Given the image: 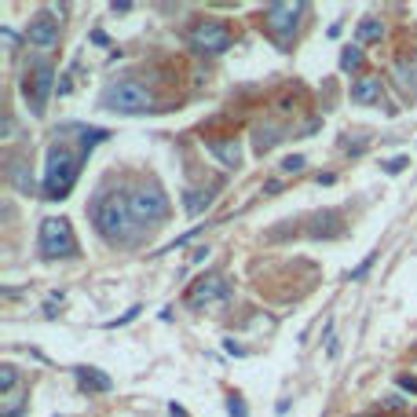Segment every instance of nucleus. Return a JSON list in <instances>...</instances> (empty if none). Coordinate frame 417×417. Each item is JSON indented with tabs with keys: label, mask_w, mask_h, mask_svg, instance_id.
I'll return each instance as SVG.
<instances>
[{
	"label": "nucleus",
	"mask_w": 417,
	"mask_h": 417,
	"mask_svg": "<svg viewBox=\"0 0 417 417\" xmlns=\"http://www.w3.org/2000/svg\"><path fill=\"white\" fill-rule=\"evenodd\" d=\"M304 165H307V162H304L301 154H290V157H286L282 165H278V168H282L286 176H296V173H304Z\"/></svg>",
	"instance_id": "5701e85b"
},
{
	"label": "nucleus",
	"mask_w": 417,
	"mask_h": 417,
	"mask_svg": "<svg viewBox=\"0 0 417 417\" xmlns=\"http://www.w3.org/2000/svg\"><path fill=\"white\" fill-rule=\"evenodd\" d=\"M51 92H55V66H51L48 59H37L34 66L26 70V77H23V95L29 99V110H34V117L45 114Z\"/></svg>",
	"instance_id": "0eeeda50"
},
{
	"label": "nucleus",
	"mask_w": 417,
	"mask_h": 417,
	"mask_svg": "<svg viewBox=\"0 0 417 417\" xmlns=\"http://www.w3.org/2000/svg\"><path fill=\"white\" fill-rule=\"evenodd\" d=\"M395 81H399L403 92L417 95V66H406V62H399V66H395Z\"/></svg>",
	"instance_id": "6ab92c4d"
},
{
	"label": "nucleus",
	"mask_w": 417,
	"mask_h": 417,
	"mask_svg": "<svg viewBox=\"0 0 417 417\" xmlns=\"http://www.w3.org/2000/svg\"><path fill=\"white\" fill-rule=\"evenodd\" d=\"M26 410V395L23 392H8L4 399H0V417H18Z\"/></svg>",
	"instance_id": "a211bd4d"
},
{
	"label": "nucleus",
	"mask_w": 417,
	"mask_h": 417,
	"mask_svg": "<svg viewBox=\"0 0 417 417\" xmlns=\"http://www.w3.org/2000/svg\"><path fill=\"white\" fill-rule=\"evenodd\" d=\"M351 99H355L359 106H373L384 99V84L381 77H373V73H362V77L351 84Z\"/></svg>",
	"instance_id": "ddd939ff"
},
{
	"label": "nucleus",
	"mask_w": 417,
	"mask_h": 417,
	"mask_svg": "<svg viewBox=\"0 0 417 417\" xmlns=\"http://www.w3.org/2000/svg\"><path fill=\"white\" fill-rule=\"evenodd\" d=\"M227 414L231 417H249V410H245V403L238 399V395H231V399H227Z\"/></svg>",
	"instance_id": "393cba45"
},
{
	"label": "nucleus",
	"mask_w": 417,
	"mask_h": 417,
	"mask_svg": "<svg viewBox=\"0 0 417 417\" xmlns=\"http://www.w3.org/2000/svg\"><path fill=\"white\" fill-rule=\"evenodd\" d=\"M286 139V125H278V121H260L253 128V151L256 154H267L271 147H278Z\"/></svg>",
	"instance_id": "f8f14e48"
},
{
	"label": "nucleus",
	"mask_w": 417,
	"mask_h": 417,
	"mask_svg": "<svg viewBox=\"0 0 417 417\" xmlns=\"http://www.w3.org/2000/svg\"><path fill=\"white\" fill-rule=\"evenodd\" d=\"M103 139H110L106 128H84V132H81V147H84V151H92V147L103 143Z\"/></svg>",
	"instance_id": "4be33fe9"
},
{
	"label": "nucleus",
	"mask_w": 417,
	"mask_h": 417,
	"mask_svg": "<svg viewBox=\"0 0 417 417\" xmlns=\"http://www.w3.org/2000/svg\"><path fill=\"white\" fill-rule=\"evenodd\" d=\"M4 176H8V184H12L18 194H34V176H29V162H26V157H8Z\"/></svg>",
	"instance_id": "4468645a"
},
{
	"label": "nucleus",
	"mask_w": 417,
	"mask_h": 417,
	"mask_svg": "<svg viewBox=\"0 0 417 417\" xmlns=\"http://www.w3.org/2000/svg\"><path fill=\"white\" fill-rule=\"evenodd\" d=\"M0 392H18V370L12 366V362H4V366H0Z\"/></svg>",
	"instance_id": "aec40b11"
},
{
	"label": "nucleus",
	"mask_w": 417,
	"mask_h": 417,
	"mask_svg": "<svg viewBox=\"0 0 417 417\" xmlns=\"http://www.w3.org/2000/svg\"><path fill=\"white\" fill-rule=\"evenodd\" d=\"M355 37L362 40V45H370V40H381V37H384V23H381V18H362L359 29H355Z\"/></svg>",
	"instance_id": "f3484780"
},
{
	"label": "nucleus",
	"mask_w": 417,
	"mask_h": 417,
	"mask_svg": "<svg viewBox=\"0 0 417 417\" xmlns=\"http://www.w3.org/2000/svg\"><path fill=\"white\" fill-rule=\"evenodd\" d=\"M139 312H143V307H128V312H125L121 318H110V323H106V329H117V326H128V323H132V318H136Z\"/></svg>",
	"instance_id": "b1692460"
},
{
	"label": "nucleus",
	"mask_w": 417,
	"mask_h": 417,
	"mask_svg": "<svg viewBox=\"0 0 417 417\" xmlns=\"http://www.w3.org/2000/svg\"><path fill=\"white\" fill-rule=\"evenodd\" d=\"M384 406H388V410H403V399H399V395H388V399H384Z\"/></svg>",
	"instance_id": "c756f323"
},
{
	"label": "nucleus",
	"mask_w": 417,
	"mask_h": 417,
	"mask_svg": "<svg viewBox=\"0 0 417 417\" xmlns=\"http://www.w3.org/2000/svg\"><path fill=\"white\" fill-rule=\"evenodd\" d=\"M37 249L45 260H70L77 256V238H73V227L66 216H45L37 231Z\"/></svg>",
	"instance_id": "20e7f679"
},
{
	"label": "nucleus",
	"mask_w": 417,
	"mask_h": 417,
	"mask_svg": "<svg viewBox=\"0 0 417 417\" xmlns=\"http://www.w3.org/2000/svg\"><path fill=\"white\" fill-rule=\"evenodd\" d=\"M0 37H4V45H8V48H15V45H18V34H15V29H8V26L0 29Z\"/></svg>",
	"instance_id": "cd10ccee"
},
{
	"label": "nucleus",
	"mask_w": 417,
	"mask_h": 417,
	"mask_svg": "<svg viewBox=\"0 0 417 417\" xmlns=\"http://www.w3.org/2000/svg\"><path fill=\"white\" fill-rule=\"evenodd\" d=\"M264 190H267V194H278V190H282V184H278V179H267Z\"/></svg>",
	"instance_id": "473e14b6"
},
{
	"label": "nucleus",
	"mask_w": 417,
	"mask_h": 417,
	"mask_svg": "<svg viewBox=\"0 0 417 417\" xmlns=\"http://www.w3.org/2000/svg\"><path fill=\"white\" fill-rule=\"evenodd\" d=\"M406 165H410L406 157H392V162H384V173H392V176H395V173H403Z\"/></svg>",
	"instance_id": "bb28decb"
},
{
	"label": "nucleus",
	"mask_w": 417,
	"mask_h": 417,
	"mask_svg": "<svg viewBox=\"0 0 417 417\" xmlns=\"http://www.w3.org/2000/svg\"><path fill=\"white\" fill-rule=\"evenodd\" d=\"M205 151L216 157L223 168H238L242 165V143H238V136H212V139H205Z\"/></svg>",
	"instance_id": "9b49d317"
},
{
	"label": "nucleus",
	"mask_w": 417,
	"mask_h": 417,
	"mask_svg": "<svg viewBox=\"0 0 417 417\" xmlns=\"http://www.w3.org/2000/svg\"><path fill=\"white\" fill-rule=\"evenodd\" d=\"M373 260H377V256H373V253H370V256H366V260H362V264L355 267V271H348V278H351V282H359V278H362V275H366V271H370V267H373Z\"/></svg>",
	"instance_id": "a878e982"
},
{
	"label": "nucleus",
	"mask_w": 417,
	"mask_h": 417,
	"mask_svg": "<svg viewBox=\"0 0 417 417\" xmlns=\"http://www.w3.org/2000/svg\"><path fill=\"white\" fill-rule=\"evenodd\" d=\"M187 45L198 51V55H220V51H227L234 45L227 23H220V18H198L194 26L187 29Z\"/></svg>",
	"instance_id": "39448f33"
},
{
	"label": "nucleus",
	"mask_w": 417,
	"mask_h": 417,
	"mask_svg": "<svg viewBox=\"0 0 417 417\" xmlns=\"http://www.w3.org/2000/svg\"><path fill=\"white\" fill-rule=\"evenodd\" d=\"M128 209H132L136 223H157L168 216V198L157 184H139L132 194H128Z\"/></svg>",
	"instance_id": "6e6552de"
},
{
	"label": "nucleus",
	"mask_w": 417,
	"mask_h": 417,
	"mask_svg": "<svg viewBox=\"0 0 417 417\" xmlns=\"http://www.w3.org/2000/svg\"><path fill=\"white\" fill-rule=\"evenodd\" d=\"M362 62H366V59H362V48H344V51H340V70H362Z\"/></svg>",
	"instance_id": "412c9836"
},
{
	"label": "nucleus",
	"mask_w": 417,
	"mask_h": 417,
	"mask_svg": "<svg viewBox=\"0 0 417 417\" xmlns=\"http://www.w3.org/2000/svg\"><path fill=\"white\" fill-rule=\"evenodd\" d=\"M212 205V194L209 190H184V209L190 216H198V212H205Z\"/></svg>",
	"instance_id": "dca6fc26"
},
{
	"label": "nucleus",
	"mask_w": 417,
	"mask_h": 417,
	"mask_svg": "<svg viewBox=\"0 0 417 417\" xmlns=\"http://www.w3.org/2000/svg\"><path fill=\"white\" fill-rule=\"evenodd\" d=\"M15 132H18V125H15V117L8 114V117H4V139H12Z\"/></svg>",
	"instance_id": "c85d7f7f"
},
{
	"label": "nucleus",
	"mask_w": 417,
	"mask_h": 417,
	"mask_svg": "<svg viewBox=\"0 0 417 417\" xmlns=\"http://www.w3.org/2000/svg\"><path fill=\"white\" fill-rule=\"evenodd\" d=\"M77 173H81V154L70 151L66 143H51L48 147V157H45V190L48 201H62L77 184Z\"/></svg>",
	"instance_id": "f03ea898"
},
{
	"label": "nucleus",
	"mask_w": 417,
	"mask_h": 417,
	"mask_svg": "<svg viewBox=\"0 0 417 417\" xmlns=\"http://www.w3.org/2000/svg\"><path fill=\"white\" fill-rule=\"evenodd\" d=\"M168 414H173V417H187V410H184L179 403H173V406H168Z\"/></svg>",
	"instance_id": "72a5a7b5"
},
{
	"label": "nucleus",
	"mask_w": 417,
	"mask_h": 417,
	"mask_svg": "<svg viewBox=\"0 0 417 417\" xmlns=\"http://www.w3.org/2000/svg\"><path fill=\"white\" fill-rule=\"evenodd\" d=\"M301 15H304V4H267L264 8V29L275 37L278 51H290V40L296 34Z\"/></svg>",
	"instance_id": "423d86ee"
},
{
	"label": "nucleus",
	"mask_w": 417,
	"mask_h": 417,
	"mask_svg": "<svg viewBox=\"0 0 417 417\" xmlns=\"http://www.w3.org/2000/svg\"><path fill=\"white\" fill-rule=\"evenodd\" d=\"M399 388H406V392L414 395V392H417V381H414V377H399Z\"/></svg>",
	"instance_id": "7c9ffc66"
},
{
	"label": "nucleus",
	"mask_w": 417,
	"mask_h": 417,
	"mask_svg": "<svg viewBox=\"0 0 417 417\" xmlns=\"http://www.w3.org/2000/svg\"><path fill=\"white\" fill-rule=\"evenodd\" d=\"M26 40L34 48H59V18H51L48 12H37L34 15V23H29L26 29Z\"/></svg>",
	"instance_id": "9d476101"
},
{
	"label": "nucleus",
	"mask_w": 417,
	"mask_h": 417,
	"mask_svg": "<svg viewBox=\"0 0 417 417\" xmlns=\"http://www.w3.org/2000/svg\"><path fill=\"white\" fill-rule=\"evenodd\" d=\"M99 106L110 114H121V117H136V114H151L154 110V92L147 88L143 81L136 77H121V81H110L99 95Z\"/></svg>",
	"instance_id": "7ed1b4c3"
},
{
	"label": "nucleus",
	"mask_w": 417,
	"mask_h": 417,
	"mask_svg": "<svg viewBox=\"0 0 417 417\" xmlns=\"http://www.w3.org/2000/svg\"><path fill=\"white\" fill-rule=\"evenodd\" d=\"M73 373H77V384H81L84 392H110L114 388L110 373H103V370H95V366H77Z\"/></svg>",
	"instance_id": "2eb2a0df"
},
{
	"label": "nucleus",
	"mask_w": 417,
	"mask_h": 417,
	"mask_svg": "<svg viewBox=\"0 0 417 417\" xmlns=\"http://www.w3.org/2000/svg\"><path fill=\"white\" fill-rule=\"evenodd\" d=\"M318 125H323V121H318V117H312V121H307L301 132H304V136H312V132H318Z\"/></svg>",
	"instance_id": "2f4dec72"
},
{
	"label": "nucleus",
	"mask_w": 417,
	"mask_h": 417,
	"mask_svg": "<svg viewBox=\"0 0 417 417\" xmlns=\"http://www.w3.org/2000/svg\"><path fill=\"white\" fill-rule=\"evenodd\" d=\"M92 223L99 231V238L106 242H128L132 238V209H128V194H95L92 201Z\"/></svg>",
	"instance_id": "f257e3e1"
},
{
	"label": "nucleus",
	"mask_w": 417,
	"mask_h": 417,
	"mask_svg": "<svg viewBox=\"0 0 417 417\" xmlns=\"http://www.w3.org/2000/svg\"><path fill=\"white\" fill-rule=\"evenodd\" d=\"M227 293H231V286H227V278H223V275H201L198 282L187 290V307L201 312V307H209V304L227 301Z\"/></svg>",
	"instance_id": "1a4fd4ad"
}]
</instances>
